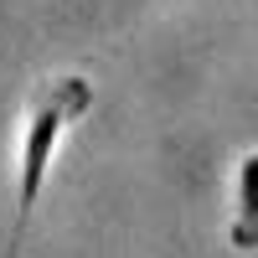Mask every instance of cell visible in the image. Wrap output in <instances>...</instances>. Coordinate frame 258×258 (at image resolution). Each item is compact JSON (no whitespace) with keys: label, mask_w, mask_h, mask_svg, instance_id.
<instances>
[{"label":"cell","mask_w":258,"mask_h":258,"mask_svg":"<svg viewBox=\"0 0 258 258\" xmlns=\"http://www.w3.org/2000/svg\"><path fill=\"white\" fill-rule=\"evenodd\" d=\"M93 109V83L88 78H47L36 83V93L26 103V124H21V170H16V217H11V238H6V258L21 253L26 243V227H31V212H36V197L47 186V170H52V155L68 124H78L83 114Z\"/></svg>","instance_id":"cell-1"},{"label":"cell","mask_w":258,"mask_h":258,"mask_svg":"<svg viewBox=\"0 0 258 258\" xmlns=\"http://www.w3.org/2000/svg\"><path fill=\"white\" fill-rule=\"evenodd\" d=\"M232 248H258V145L238 160V181H232V227H227Z\"/></svg>","instance_id":"cell-2"}]
</instances>
